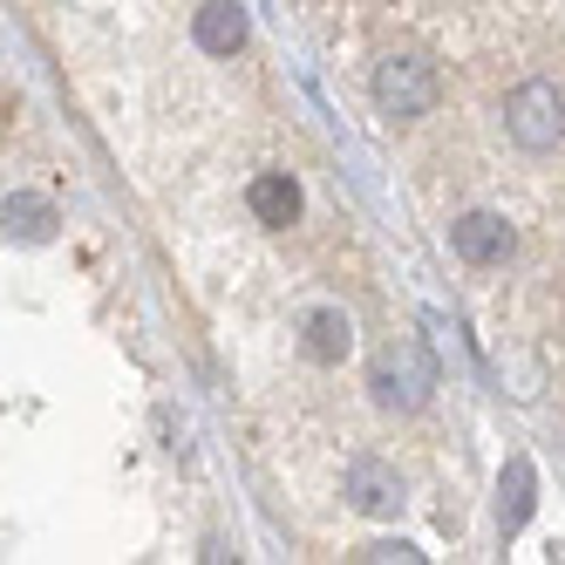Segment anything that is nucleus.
<instances>
[{
	"label": "nucleus",
	"instance_id": "nucleus-1",
	"mask_svg": "<svg viewBox=\"0 0 565 565\" xmlns=\"http://www.w3.org/2000/svg\"><path fill=\"white\" fill-rule=\"evenodd\" d=\"M369 388H375L382 409H395V416L423 409L429 388H436V354H429L423 341H388V348L375 354V369H369Z\"/></svg>",
	"mask_w": 565,
	"mask_h": 565
},
{
	"label": "nucleus",
	"instance_id": "nucleus-2",
	"mask_svg": "<svg viewBox=\"0 0 565 565\" xmlns=\"http://www.w3.org/2000/svg\"><path fill=\"white\" fill-rule=\"evenodd\" d=\"M504 130H511L518 150H558L565 143V96H558V83H545V75L518 83L511 103H504Z\"/></svg>",
	"mask_w": 565,
	"mask_h": 565
},
{
	"label": "nucleus",
	"instance_id": "nucleus-3",
	"mask_svg": "<svg viewBox=\"0 0 565 565\" xmlns=\"http://www.w3.org/2000/svg\"><path fill=\"white\" fill-rule=\"evenodd\" d=\"M375 103H382V116H395V124H416V116H429V109L443 103L436 62H423V55H388V62L375 68Z\"/></svg>",
	"mask_w": 565,
	"mask_h": 565
},
{
	"label": "nucleus",
	"instance_id": "nucleus-4",
	"mask_svg": "<svg viewBox=\"0 0 565 565\" xmlns=\"http://www.w3.org/2000/svg\"><path fill=\"white\" fill-rule=\"evenodd\" d=\"M450 238H457V253L470 259V266H498V259H511V225L498 218V212H463L457 225H450Z\"/></svg>",
	"mask_w": 565,
	"mask_h": 565
},
{
	"label": "nucleus",
	"instance_id": "nucleus-5",
	"mask_svg": "<svg viewBox=\"0 0 565 565\" xmlns=\"http://www.w3.org/2000/svg\"><path fill=\"white\" fill-rule=\"evenodd\" d=\"M341 491H348V504H354V511L382 518V511H395V504H402V477H395L388 463H375V457H354Z\"/></svg>",
	"mask_w": 565,
	"mask_h": 565
},
{
	"label": "nucleus",
	"instance_id": "nucleus-6",
	"mask_svg": "<svg viewBox=\"0 0 565 565\" xmlns=\"http://www.w3.org/2000/svg\"><path fill=\"white\" fill-rule=\"evenodd\" d=\"M198 49H205V55H238V49H246V8H238V0L198 8Z\"/></svg>",
	"mask_w": 565,
	"mask_h": 565
},
{
	"label": "nucleus",
	"instance_id": "nucleus-7",
	"mask_svg": "<svg viewBox=\"0 0 565 565\" xmlns=\"http://www.w3.org/2000/svg\"><path fill=\"white\" fill-rule=\"evenodd\" d=\"M246 205H253L259 225H294V218H300V184H294L287 171H259L253 191H246Z\"/></svg>",
	"mask_w": 565,
	"mask_h": 565
},
{
	"label": "nucleus",
	"instance_id": "nucleus-8",
	"mask_svg": "<svg viewBox=\"0 0 565 565\" xmlns=\"http://www.w3.org/2000/svg\"><path fill=\"white\" fill-rule=\"evenodd\" d=\"M532 491H539V477L524 457H511L504 483H498V539H518L524 532V518H532Z\"/></svg>",
	"mask_w": 565,
	"mask_h": 565
},
{
	"label": "nucleus",
	"instance_id": "nucleus-9",
	"mask_svg": "<svg viewBox=\"0 0 565 565\" xmlns=\"http://www.w3.org/2000/svg\"><path fill=\"white\" fill-rule=\"evenodd\" d=\"M8 232L28 238V246H42V238H55V205L42 191H8Z\"/></svg>",
	"mask_w": 565,
	"mask_h": 565
},
{
	"label": "nucleus",
	"instance_id": "nucleus-10",
	"mask_svg": "<svg viewBox=\"0 0 565 565\" xmlns=\"http://www.w3.org/2000/svg\"><path fill=\"white\" fill-rule=\"evenodd\" d=\"M348 348H354L348 313H341V307H313V313H307V354H313V361H341Z\"/></svg>",
	"mask_w": 565,
	"mask_h": 565
},
{
	"label": "nucleus",
	"instance_id": "nucleus-11",
	"mask_svg": "<svg viewBox=\"0 0 565 565\" xmlns=\"http://www.w3.org/2000/svg\"><path fill=\"white\" fill-rule=\"evenodd\" d=\"M354 558H369V565H423V552H416V545H402V539H382V545L354 552Z\"/></svg>",
	"mask_w": 565,
	"mask_h": 565
}]
</instances>
